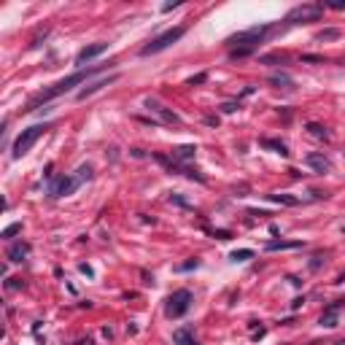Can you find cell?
<instances>
[{
  "mask_svg": "<svg viewBox=\"0 0 345 345\" xmlns=\"http://www.w3.org/2000/svg\"><path fill=\"white\" fill-rule=\"evenodd\" d=\"M108 65H92V68H86V70H76L73 76H68V79H62V81H57L52 89H46V92H41L38 97H33L30 103H27V108L24 111H35L41 103H46V100H54V97H60V94H65V92H70L73 86H79V84H86V79H92V76H97L100 70H105Z\"/></svg>",
  "mask_w": 345,
  "mask_h": 345,
  "instance_id": "cell-1",
  "label": "cell"
},
{
  "mask_svg": "<svg viewBox=\"0 0 345 345\" xmlns=\"http://www.w3.org/2000/svg\"><path fill=\"white\" fill-rule=\"evenodd\" d=\"M270 30H273L270 24H254V27H248V30H240V33L229 35V38H227L229 57H232V60H237V57H248V54H254V52H256V46L264 41V35L270 33Z\"/></svg>",
  "mask_w": 345,
  "mask_h": 345,
  "instance_id": "cell-2",
  "label": "cell"
},
{
  "mask_svg": "<svg viewBox=\"0 0 345 345\" xmlns=\"http://www.w3.org/2000/svg\"><path fill=\"white\" fill-rule=\"evenodd\" d=\"M92 176H94L92 165H81L79 167V176H62L60 181H54V184H52V197H68V194H73V191L79 189L84 181H89Z\"/></svg>",
  "mask_w": 345,
  "mask_h": 345,
  "instance_id": "cell-3",
  "label": "cell"
},
{
  "mask_svg": "<svg viewBox=\"0 0 345 345\" xmlns=\"http://www.w3.org/2000/svg\"><path fill=\"white\" fill-rule=\"evenodd\" d=\"M46 130H49V124H33V127L22 130V132H19V138L14 140L11 157H14V159L24 157L27 151H30V149L35 146V143H38V138H41V135H46Z\"/></svg>",
  "mask_w": 345,
  "mask_h": 345,
  "instance_id": "cell-4",
  "label": "cell"
},
{
  "mask_svg": "<svg viewBox=\"0 0 345 345\" xmlns=\"http://www.w3.org/2000/svg\"><path fill=\"white\" fill-rule=\"evenodd\" d=\"M184 33H186V27H172V30H165L162 35H157L149 46H143L140 54H143V57H151V54L165 52V49H170V46L176 43V41H181V38H184Z\"/></svg>",
  "mask_w": 345,
  "mask_h": 345,
  "instance_id": "cell-5",
  "label": "cell"
},
{
  "mask_svg": "<svg viewBox=\"0 0 345 345\" xmlns=\"http://www.w3.org/2000/svg\"><path fill=\"white\" fill-rule=\"evenodd\" d=\"M324 16V3H305L297 6L286 14V22L289 24H300V22H315V19Z\"/></svg>",
  "mask_w": 345,
  "mask_h": 345,
  "instance_id": "cell-6",
  "label": "cell"
},
{
  "mask_svg": "<svg viewBox=\"0 0 345 345\" xmlns=\"http://www.w3.org/2000/svg\"><path fill=\"white\" fill-rule=\"evenodd\" d=\"M191 308V291L186 289H178L167 297V305H165V313L167 318H181V315H186V310Z\"/></svg>",
  "mask_w": 345,
  "mask_h": 345,
  "instance_id": "cell-7",
  "label": "cell"
},
{
  "mask_svg": "<svg viewBox=\"0 0 345 345\" xmlns=\"http://www.w3.org/2000/svg\"><path fill=\"white\" fill-rule=\"evenodd\" d=\"M105 49H108V43H92V46H86V49H81L79 52V57H76V62L79 65H84V62H89V60H94V57H100Z\"/></svg>",
  "mask_w": 345,
  "mask_h": 345,
  "instance_id": "cell-8",
  "label": "cell"
},
{
  "mask_svg": "<svg viewBox=\"0 0 345 345\" xmlns=\"http://www.w3.org/2000/svg\"><path fill=\"white\" fill-rule=\"evenodd\" d=\"M305 162H308V165H310L315 172H329V170H332V162L324 157V154H315V151L305 157Z\"/></svg>",
  "mask_w": 345,
  "mask_h": 345,
  "instance_id": "cell-9",
  "label": "cell"
},
{
  "mask_svg": "<svg viewBox=\"0 0 345 345\" xmlns=\"http://www.w3.org/2000/svg\"><path fill=\"white\" fill-rule=\"evenodd\" d=\"M146 105H149V108L154 111V113H159V119H162V121H167V124H178V121H181V119L176 116V113L167 111L165 105H159L157 100H146Z\"/></svg>",
  "mask_w": 345,
  "mask_h": 345,
  "instance_id": "cell-10",
  "label": "cell"
},
{
  "mask_svg": "<svg viewBox=\"0 0 345 345\" xmlns=\"http://www.w3.org/2000/svg\"><path fill=\"white\" fill-rule=\"evenodd\" d=\"M119 79V76L116 73H113V76H108V79H100V81H94V84H89V86H84V89L79 92V100H86V97H89V94H94V92H97V89H103V86H108V84H113V81H116Z\"/></svg>",
  "mask_w": 345,
  "mask_h": 345,
  "instance_id": "cell-11",
  "label": "cell"
},
{
  "mask_svg": "<svg viewBox=\"0 0 345 345\" xmlns=\"http://www.w3.org/2000/svg\"><path fill=\"white\" fill-rule=\"evenodd\" d=\"M27 254H30V245L27 243H14L11 248H8V262H24L27 259Z\"/></svg>",
  "mask_w": 345,
  "mask_h": 345,
  "instance_id": "cell-12",
  "label": "cell"
},
{
  "mask_svg": "<svg viewBox=\"0 0 345 345\" xmlns=\"http://www.w3.org/2000/svg\"><path fill=\"white\" fill-rule=\"evenodd\" d=\"M337 310H340V305H329L327 313L321 315V327H327V329H334V327H337Z\"/></svg>",
  "mask_w": 345,
  "mask_h": 345,
  "instance_id": "cell-13",
  "label": "cell"
},
{
  "mask_svg": "<svg viewBox=\"0 0 345 345\" xmlns=\"http://www.w3.org/2000/svg\"><path fill=\"white\" fill-rule=\"evenodd\" d=\"M172 342H176V345H197V340L191 337L189 329H176V332H172Z\"/></svg>",
  "mask_w": 345,
  "mask_h": 345,
  "instance_id": "cell-14",
  "label": "cell"
},
{
  "mask_svg": "<svg viewBox=\"0 0 345 345\" xmlns=\"http://www.w3.org/2000/svg\"><path fill=\"white\" fill-rule=\"evenodd\" d=\"M302 243L300 240H273V243H267V251H281V248H300Z\"/></svg>",
  "mask_w": 345,
  "mask_h": 345,
  "instance_id": "cell-15",
  "label": "cell"
},
{
  "mask_svg": "<svg viewBox=\"0 0 345 345\" xmlns=\"http://www.w3.org/2000/svg\"><path fill=\"white\" fill-rule=\"evenodd\" d=\"M270 84H275V86H294V79L291 76H286V73H275V76H270Z\"/></svg>",
  "mask_w": 345,
  "mask_h": 345,
  "instance_id": "cell-16",
  "label": "cell"
},
{
  "mask_svg": "<svg viewBox=\"0 0 345 345\" xmlns=\"http://www.w3.org/2000/svg\"><path fill=\"white\" fill-rule=\"evenodd\" d=\"M262 146H267V149H275L281 157H289V149H286V143H281V140H270V138H267V140H262Z\"/></svg>",
  "mask_w": 345,
  "mask_h": 345,
  "instance_id": "cell-17",
  "label": "cell"
},
{
  "mask_svg": "<svg viewBox=\"0 0 345 345\" xmlns=\"http://www.w3.org/2000/svg\"><path fill=\"white\" fill-rule=\"evenodd\" d=\"M194 146H181V149H176V151H172V159H191V157H194Z\"/></svg>",
  "mask_w": 345,
  "mask_h": 345,
  "instance_id": "cell-18",
  "label": "cell"
},
{
  "mask_svg": "<svg viewBox=\"0 0 345 345\" xmlns=\"http://www.w3.org/2000/svg\"><path fill=\"white\" fill-rule=\"evenodd\" d=\"M19 232H22V224L16 221V224H11V227H6V229H3V235H0V237H6V240H11V237H14V235H19Z\"/></svg>",
  "mask_w": 345,
  "mask_h": 345,
  "instance_id": "cell-19",
  "label": "cell"
},
{
  "mask_svg": "<svg viewBox=\"0 0 345 345\" xmlns=\"http://www.w3.org/2000/svg\"><path fill=\"white\" fill-rule=\"evenodd\" d=\"M251 256H254L251 248H240V251H232V259H235V262H245V259H251Z\"/></svg>",
  "mask_w": 345,
  "mask_h": 345,
  "instance_id": "cell-20",
  "label": "cell"
},
{
  "mask_svg": "<svg viewBox=\"0 0 345 345\" xmlns=\"http://www.w3.org/2000/svg\"><path fill=\"white\" fill-rule=\"evenodd\" d=\"M308 130L313 132V135H315V138H324V140H327V138H329V132H327V130H324V127H321V124H308Z\"/></svg>",
  "mask_w": 345,
  "mask_h": 345,
  "instance_id": "cell-21",
  "label": "cell"
},
{
  "mask_svg": "<svg viewBox=\"0 0 345 345\" xmlns=\"http://www.w3.org/2000/svg\"><path fill=\"white\" fill-rule=\"evenodd\" d=\"M270 200H275V203H283V205H297V197H286V194H270Z\"/></svg>",
  "mask_w": 345,
  "mask_h": 345,
  "instance_id": "cell-22",
  "label": "cell"
},
{
  "mask_svg": "<svg viewBox=\"0 0 345 345\" xmlns=\"http://www.w3.org/2000/svg\"><path fill=\"white\" fill-rule=\"evenodd\" d=\"M334 38H340V30H324V33H318V41H334Z\"/></svg>",
  "mask_w": 345,
  "mask_h": 345,
  "instance_id": "cell-23",
  "label": "cell"
},
{
  "mask_svg": "<svg viewBox=\"0 0 345 345\" xmlns=\"http://www.w3.org/2000/svg\"><path fill=\"white\" fill-rule=\"evenodd\" d=\"M329 8H334V11H342V8H345V0H334V3H329Z\"/></svg>",
  "mask_w": 345,
  "mask_h": 345,
  "instance_id": "cell-24",
  "label": "cell"
},
{
  "mask_svg": "<svg viewBox=\"0 0 345 345\" xmlns=\"http://www.w3.org/2000/svg\"><path fill=\"white\" fill-rule=\"evenodd\" d=\"M205 81V73H200V76H194V79H189V84H203Z\"/></svg>",
  "mask_w": 345,
  "mask_h": 345,
  "instance_id": "cell-25",
  "label": "cell"
},
{
  "mask_svg": "<svg viewBox=\"0 0 345 345\" xmlns=\"http://www.w3.org/2000/svg\"><path fill=\"white\" fill-rule=\"evenodd\" d=\"M318 264H321V256H313V262H310V270H318Z\"/></svg>",
  "mask_w": 345,
  "mask_h": 345,
  "instance_id": "cell-26",
  "label": "cell"
},
{
  "mask_svg": "<svg viewBox=\"0 0 345 345\" xmlns=\"http://www.w3.org/2000/svg\"><path fill=\"white\" fill-rule=\"evenodd\" d=\"M181 3H167V6H162V11H172V8H178Z\"/></svg>",
  "mask_w": 345,
  "mask_h": 345,
  "instance_id": "cell-27",
  "label": "cell"
},
{
  "mask_svg": "<svg viewBox=\"0 0 345 345\" xmlns=\"http://www.w3.org/2000/svg\"><path fill=\"white\" fill-rule=\"evenodd\" d=\"M337 345H345V340H340V342H337Z\"/></svg>",
  "mask_w": 345,
  "mask_h": 345,
  "instance_id": "cell-28",
  "label": "cell"
}]
</instances>
